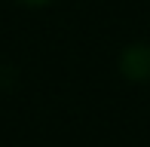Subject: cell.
<instances>
[{
    "label": "cell",
    "instance_id": "1",
    "mask_svg": "<svg viewBox=\"0 0 150 147\" xmlns=\"http://www.w3.org/2000/svg\"><path fill=\"white\" fill-rule=\"evenodd\" d=\"M31 3H46V0H31Z\"/></svg>",
    "mask_w": 150,
    "mask_h": 147
}]
</instances>
